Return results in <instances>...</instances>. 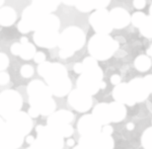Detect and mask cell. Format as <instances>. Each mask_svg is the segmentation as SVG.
<instances>
[{"instance_id":"obj_7","label":"cell","mask_w":152,"mask_h":149,"mask_svg":"<svg viewBox=\"0 0 152 149\" xmlns=\"http://www.w3.org/2000/svg\"><path fill=\"white\" fill-rule=\"evenodd\" d=\"M11 53L14 55H19L23 59L28 60L34 57L36 49L28 42H20V44H13L11 46Z\"/></svg>"},{"instance_id":"obj_14","label":"cell","mask_w":152,"mask_h":149,"mask_svg":"<svg viewBox=\"0 0 152 149\" xmlns=\"http://www.w3.org/2000/svg\"><path fill=\"white\" fill-rule=\"evenodd\" d=\"M8 65V57L5 54L0 53V70H3Z\"/></svg>"},{"instance_id":"obj_18","label":"cell","mask_w":152,"mask_h":149,"mask_svg":"<svg viewBox=\"0 0 152 149\" xmlns=\"http://www.w3.org/2000/svg\"><path fill=\"white\" fill-rule=\"evenodd\" d=\"M8 75L6 74V73H1L0 74V83H6L7 81H8Z\"/></svg>"},{"instance_id":"obj_13","label":"cell","mask_w":152,"mask_h":149,"mask_svg":"<svg viewBox=\"0 0 152 149\" xmlns=\"http://www.w3.org/2000/svg\"><path fill=\"white\" fill-rule=\"evenodd\" d=\"M110 3V0H94V8L100 9L104 8Z\"/></svg>"},{"instance_id":"obj_16","label":"cell","mask_w":152,"mask_h":149,"mask_svg":"<svg viewBox=\"0 0 152 149\" xmlns=\"http://www.w3.org/2000/svg\"><path fill=\"white\" fill-rule=\"evenodd\" d=\"M133 4L137 9H142L146 5V0H134Z\"/></svg>"},{"instance_id":"obj_1","label":"cell","mask_w":152,"mask_h":149,"mask_svg":"<svg viewBox=\"0 0 152 149\" xmlns=\"http://www.w3.org/2000/svg\"><path fill=\"white\" fill-rule=\"evenodd\" d=\"M59 26L60 21L57 16L51 13L46 14L34 35V40L37 45L44 48H53L57 46Z\"/></svg>"},{"instance_id":"obj_5","label":"cell","mask_w":152,"mask_h":149,"mask_svg":"<svg viewBox=\"0 0 152 149\" xmlns=\"http://www.w3.org/2000/svg\"><path fill=\"white\" fill-rule=\"evenodd\" d=\"M89 23L97 34H110L113 30L109 18V11L104 8L96 9V11L90 16Z\"/></svg>"},{"instance_id":"obj_17","label":"cell","mask_w":152,"mask_h":149,"mask_svg":"<svg viewBox=\"0 0 152 149\" xmlns=\"http://www.w3.org/2000/svg\"><path fill=\"white\" fill-rule=\"evenodd\" d=\"M35 61L38 63H42L45 61V54L42 53V52H39V53H35Z\"/></svg>"},{"instance_id":"obj_4","label":"cell","mask_w":152,"mask_h":149,"mask_svg":"<svg viewBox=\"0 0 152 149\" xmlns=\"http://www.w3.org/2000/svg\"><path fill=\"white\" fill-rule=\"evenodd\" d=\"M46 14L39 11L33 5L28 6L23 13V18L18 23V30L23 34H26L31 31L37 30L40 26L42 19Z\"/></svg>"},{"instance_id":"obj_19","label":"cell","mask_w":152,"mask_h":149,"mask_svg":"<svg viewBox=\"0 0 152 149\" xmlns=\"http://www.w3.org/2000/svg\"><path fill=\"white\" fill-rule=\"evenodd\" d=\"M3 3H4V0H0V6H1Z\"/></svg>"},{"instance_id":"obj_8","label":"cell","mask_w":152,"mask_h":149,"mask_svg":"<svg viewBox=\"0 0 152 149\" xmlns=\"http://www.w3.org/2000/svg\"><path fill=\"white\" fill-rule=\"evenodd\" d=\"M59 2L60 0H33V6L39 11L45 14H49L56 10L59 5Z\"/></svg>"},{"instance_id":"obj_10","label":"cell","mask_w":152,"mask_h":149,"mask_svg":"<svg viewBox=\"0 0 152 149\" xmlns=\"http://www.w3.org/2000/svg\"><path fill=\"white\" fill-rule=\"evenodd\" d=\"M135 66L140 71H146L150 67V59L148 56H139L135 61Z\"/></svg>"},{"instance_id":"obj_9","label":"cell","mask_w":152,"mask_h":149,"mask_svg":"<svg viewBox=\"0 0 152 149\" xmlns=\"http://www.w3.org/2000/svg\"><path fill=\"white\" fill-rule=\"evenodd\" d=\"M16 13L11 7H2L0 9V24L3 26H9L15 21Z\"/></svg>"},{"instance_id":"obj_11","label":"cell","mask_w":152,"mask_h":149,"mask_svg":"<svg viewBox=\"0 0 152 149\" xmlns=\"http://www.w3.org/2000/svg\"><path fill=\"white\" fill-rule=\"evenodd\" d=\"M147 18H148V15H146L145 13H143L141 11H138L135 12L133 15L131 16V21L136 28H140L142 24L147 20Z\"/></svg>"},{"instance_id":"obj_3","label":"cell","mask_w":152,"mask_h":149,"mask_svg":"<svg viewBox=\"0 0 152 149\" xmlns=\"http://www.w3.org/2000/svg\"><path fill=\"white\" fill-rule=\"evenodd\" d=\"M85 43V35L80 28L76 26H71L63 31L62 35L59 36L58 45L61 50L69 51L73 53L82 48Z\"/></svg>"},{"instance_id":"obj_6","label":"cell","mask_w":152,"mask_h":149,"mask_svg":"<svg viewBox=\"0 0 152 149\" xmlns=\"http://www.w3.org/2000/svg\"><path fill=\"white\" fill-rule=\"evenodd\" d=\"M109 18L112 28H123L131 21V16L124 8H114L109 12Z\"/></svg>"},{"instance_id":"obj_12","label":"cell","mask_w":152,"mask_h":149,"mask_svg":"<svg viewBox=\"0 0 152 149\" xmlns=\"http://www.w3.org/2000/svg\"><path fill=\"white\" fill-rule=\"evenodd\" d=\"M140 31L142 33V35L145 36L146 38L150 39L152 37V31H151V16L148 15V18H147V20L144 23L142 26H140Z\"/></svg>"},{"instance_id":"obj_2","label":"cell","mask_w":152,"mask_h":149,"mask_svg":"<svg viewBox=\"0 0 152 149\" xmlns=\"http://www.w3.org/2000/svg\"><path fill=\"white\" fill-rule=\"evenodd\" d=\"M118 46L119 44L107 34H96L90 39L88 50L96 59L105 60L116 52Z\"/></svg>"},{"instance_id":"obj_15","label":"cell","mask_w":152,"mask_h":149,"mask_svg":"<svg viewBox=\"0 0 152 149\" xmlns=\"http://www.w3.org/2000/svg\"><path fill=\"white\" fill-rule=\"evenodd\" d=\"M33 68L31 67L29 65H24L23 68H21V74L23 75L24 77H29L33 75Z\"/></svg>"}]
</instances>
